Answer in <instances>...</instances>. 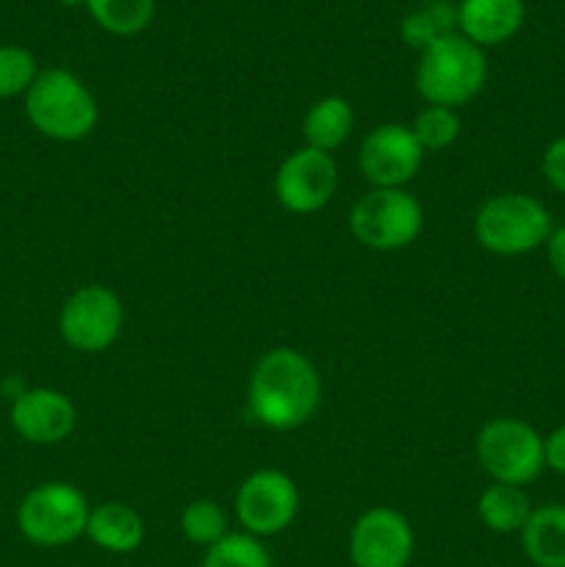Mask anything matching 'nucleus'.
Wrapping results in <instances>:
<instances>
[{
	"mask_svg": "<svg viewBox=\"0 0 565 567\" xmlns=\"http://www.w3.org/2000/svg\"><path fill=\"white\" fill-rule=\"evenodd\" d=\"M338 188V166L330 153L299 147L275 172V199L291 214H319Z\"/></svg>",
	"mask_w": 565,
	"mask_h": 567,
	"instance_id": "11",
	"label": "nucleus"
},
{
	"mask_svg": "<svg viewBox=\"0 0 565 567\" xmlns=\"http://www.w3.org/2000/svg\"><path fill=\"white\" fill-rule=\"evenodd\" d=\"M458 31V6L446 3V0H432L424 9L410 11L399 25L402 42L413 50H427L435 39L446 37V33Z\"/></svg>",
	"mask_w": 565,
	"mask_h": 567,
	"instance_id": "20",
	"label": "nucleus"
},
{
	"mask_svg": "<svg viewBox=\"0 0 565 567\" xmlns=\"http://www.w3.org/2000/svg\"><path fill=\"white\" fill-rule=\"evenodd\" d=\"M37 55L22 44H0V100L25 97L39 75Z\"/></svg>",
	"mask_w": 565,
	"mask_h": 567,
	"instance_id": "24",
	"label": "nucleus"
},
{
	"mask_svg": "<svg viewBox=\"0 0 565 567\" xmlns=\"http://www.w3.org/2000/svg\"><path fill=\"white\" fill-rule=\"evenodd\" d=\"M86 11L111 37H136L153 22L155 0H86Z\"/></svg>",
	"mask_w": 565,
	"mask_h": 567,
	"instance_id": "19",
	"label": "nucleus"
},
{
	"mask_svg": "<svg viewBox=\"0 0 565 567\" xmlns=\"http://www.w3.org/2000/svg\"><path fill=\"white\" fill-rule=\"evenodd\" d=\"M554 221L546 205L524 192H504L485 199L474 216V238L485 252L521 258L546 244Z\"/></svg>",
	"mask_w": 565,
	"mask_h": 567,
	"instance_id": "4",
	"label": "nucleus"
},
{
	"mask_svg": "<svg viewBox=\"0 0 565 567\" xmlns=\"http://www.w3.org/2000/svg\"><path fill=\"white\" fill-rule=\"evenodd\" d=\"M424 155L410 125L386 122L366 133L358 150V166L371 188H404L419 175Z\"/></svg>",
	"mask_w": 565,
	"mask_h": 567,
	"instance_id": "12",
	"label": "nucleus"
},
{
	"mask_svg": "<svg viewBox=\"0 0 565 567\" xmlns=\"http://www.w3.org/2000/svg\"><path fill=\"white\" fill-rule=\"evenodd\" d=\"M203 567H271V557L264 540L247 535V532H230L205 548Z\"/></svg>",
	"mask_w": 565,
	"mask_h": 567,
	"instance_id": "23",
	"label": "nucleus"
},
{
	"mask_svg": "<svg viewBox=\"0 0 565 567\" xmlns=\"http://www.w3.org/2000/svg\"><path fill=\"white\" fill-rule=\"evenodd\" d=\"M355 125V111L349 105V100L338 97V94H327V97L316 100L308 109L302 120V136L305 147L321 150V153H330L341 147L349 138Z\"/></svg>",
	"mask_w": 565,
	"mask_h": 567,
	"instance_id": "18",
	"label": "nucleus"
},
{
	"mask_svg": "<svg viewBox=\"0 0 565 567\" xmlns=\"http://www.w3.org/2000/svg\"><path fill=\"white\" fill-rule=\"evenodd\" d=\"M61 6H66V9H78V6H86V0H59Z\"/></svg>",
	"mask_w": 565,
	"mask_h": 567,
	"instance_id": "29",
	"label": "nucleus"
},
{
	"mask_svg": "<svg viewBox=\"0 0 565 567\" xmlns=\"http://www.w3.org/2000/svg\"><path fill=\"white\" fill-rule=\"evenodd\" d=\"M532 509L535 507L524 487L502 482H491L476 502V515L493 535H521Z\"/></svg>",
	"mask_w": 565,
	"mask_h": 567,
	"instance_id": "17",
	"label": "nucleus"
},
{
	"mask_svg": "<svg viewBox=\"0 0 565 567\" xmlns=\"http://www.w3.org/2000/svg\"><path fill=\"white\" fill-rule=\"evenodd\" d=\"M321 404V377L294 347H275L258 358L247 382V410L271 432L308 424Z\"/></svg>",
	"mask_w": 565,
	"mask_h": 567,
	"instance_id": "1",
	"label": "nucleus"
},
{
	"mask_svg": "<svg viewBox=\"0 0 565 567\" xmlns=\"http://www.w3.org/2000/svg\"><path fill=\"white\" fill-rule=\"evenodd\" d=\"M415 554V532L393 507H371L349 529L352 567H410Z\"/></svg>",
	"mask_w": 565,
	"mask_h": 567,
	"instance_id": "10",
	"label": "nucleus"
},
{
	"mask_svg": "<svg viewBox=\"0 0 565 567\" xmlns=\"http://www.w3.org/2000/svg\"><path fill=\"white\" fill-rule=\"evenodd\" d=\"M9 421L22 441L33 446H55L75 430V404L55 388H28L9 408Z\"/></svg>",
	"mask_w": 565,
	"mask_h": 567,
	"instance_id": "13",
	"label": "nucleus"
},
{
	"mask_svg": "<svg viewBox=\"0 0 565 567\" xmlns=\"http://www.w3.org/2000/svg\"><path fill=\"white\" fill-rule=\"evenodd\" d=\"M89 502L70 482H42L22 496L17 529L39 548H61L86 537Z\"/></svg>",
	"mask_w": 565,
	"mask_h": 567,
	"instance_id": "6",
	"label": "nucleus"
},
{
	"mask_svg": "<svg viewBox=\"0 0 565 567\" xmlns=\"http://www.w3.org/2000/svg\"><path fill=\"white\" fill-rule=\"evenodd\" d=\"M543 460H546L548 471L565 476V424L554 426L548 435H543Z\"/></svg>",
	"mask_w": 565,
	"mask_h": 567,
	"instance_id": "26",
	"label": "nucleus"
},
{
	"mask_svg": "<svg viewBox=\"0 0 565 567\" xmlns=\"http://www.w3.org/2000/svg\"><path fill=\"white\" fill-rule=\"evenodd\" d=\"M25 391H28V385L20 380V377H9V380L0 382V393H3V396L9 399V402H14V399L22 396V393H25Z\"/></svg>",
	"mask_w": 565,
	"mask_h": 567,
	"instance_id": "28",
	"label": "nucleus"
},
{
	"mask_svg": "<svg viewBox=\"0 0 565 567\" xmlns=\"http://www.w3.org/2000/svg\"><path fill=\"white\" fill-rule=\"evenodd\" d=\"M415 142L421 144L424 153H441L449 150L460 138L463 122H460L458 109H446V105H424L410 122Z\"/></svg>",
	"mask_w": 565,
	"mask_h": 567,
	"instance_id": "21",
	"label": "nucleus"
},
{
	"mask_svg": "<svg viewBox=\"0 0 565 567\" xmlns=\"http://www.w3.org/2000/svg\"><path fill=\"white\" fill-rule=\"evenodd\" d=\"M487 83V55L463 33H446L419 53L415 92L427 105L460 109Z\"/></svg>",
	"mask_w": 565,
	"mask_h": 567,
	"instance_id": "3",
	"label": "nucleus"
},
{
	"mask_svg": "<svg viewBox=\"0 0 565 567\" xmlns=\"http://www.w3.org/2000/svg\"><path fill=\"white\" fill-rule=\"evenodd\" d=\"M147 526L144 518L125 502H103L89 509L86 537L105 554H133L142 548Z\"/></svg>",
	"mask_w": 565,
	"mask_h": 567,
	"instance_id": "15",
	"label": "nucleus"
},
{
	"mask_svg": "<svg viewBox=\"0 0 565 567\" xmlns=\"http://www.w3.org/2000/svg\"><path fill=\"white\" fill-rule=\"evenodd\" d=\"M474 454L491 482L526 487L546 471L543 435L515 415H496L476 432Z\"/></svg>",
	"mask_w": 565,
	"mask_h": 567,
	"instance_id": "5",
	"label": "nucleus"
},
{
	"mask_svg": "<svg viewBox=\"0 0 565 567\" xmlns=\"http://www.w3.org/2000/svg\"><path fill=\"white\" fill-rule=\"evenodd\" d=\"M526 22V0H460L458 33L476 48H499L518 37Z\"/></svg>",
	"mask_w": 565,
	"mask_h": 567,
	"instance_id": "14",
	"label": "nucleus"
},
{
	"mask_svg": "<svg viewBox=\"0 0 565 567\" xmlns=\"http://www.w3.org/2000/svg\"><path fill=\"white\" fill-rule=\"evenodd\" d=\"M181 532L192 546L210 548L214 543H219L222 537L230 535L227 529V515L210 498H194L183 507L181 513Z\"/></svg>",
	"mask_w": 565,
	"mask_h": 567,
	"instance_id": "22",
	"label": "nucleus"
},
{
	"mask_svg": "<svg viewBox=\"0 0 565 567\" xmlns=\"http://www.w3.org/2000/svg\"><path fill=\"white\" fill-rule=\"evenodd\" d=\"M424 210L408 188H371L349 210V233L374 252H397L421 236Z\"/></svg>",
	"mask_w": 565,
	"mask_h": 567,
	"instance_id": "7",
	"label": "nucleus"
},
{
	"mask_svg": "<svg viewBox=\"0 0 565 567\" xmlns=\"http://www.w3.org/2000/svg\"><path fill=\"white\" fill-rule=\"evenodd\" d=\"M543 249H546V260L552 266V271L565 282V225L554 227L552 236L543 244Z\"/></svg>",
	"mask_w": 565,
	"mask_h": 567,
	"instance_id": "27",
	"label": "nucleus"
},
{
	"mask_svg": "<svg viewBox=\"0 0 565 567\" xmlns=\"http://www.w3.org/2000/svg\"><path fill=\"white\" fill-rule=\"evenodd\" d=\"M518 540L524 557L535 567H565V502L532 509Z\"/></svg>",
	"mask_w": 565,
	"mask_h": 567,
	"instance_id": "16",
	"label": "nucleus"
},
{
	"mask_svg": "<svg viewBox=\"0 0 565 567\" xmlns=\"http://www.w3.org/2000/svg\"><path fill=\"white\" fill-rule=\"evenodd\" d=\"M125 327V305L109 286L89 282L72 291L61 305V341L81 354H100L114 347Z\"/></svg>",
	"mask_w": 565,
	"mask_h": 567,
	"instance_id": "8",
	"label": "nucleus"
},
{
	"mask_svg": "<svg viewBox=\"0 0 565 567\" xmlns=\"http://www.w3.org/2000/svg\"><path fill=\"white\" fill-rule=\"evenodd\" d=\"M25 116L50 142H81L97 127L100 109L86 83L70 70L50 66L25 92Z\"/></svg>",
	"mask_w": 565,
	"mask_h": 567,
	"instance_id": "2",
	"label": "nucleus"
},
{
	"mask_svg": "<svg viewBox=\"0 0 565 567\" xmlns=\"http://www.w3.org/2000/svg\"><path fill=\"white\" fill-rule=\"evenodd\" d=\"M233 509L242 532L266 540L294 524L299 513V487L286 471L260 468L238 485Z\"/></svg>",
	"mask_w": 565,
	"mask_h": 567,
	"instance_id": "9",
	"label": "nucleus"
},
{
	"mask_svg": "<svg viewBox=\"0 0 565 567\" xmlns=\"http://www.w3.org/2000/svg\"><path fill=\"white\" fill-rule=\"evenodd\" d=\"M543 181L565 197V136L552 138L541 155Z\"/></svg>",
	"mask_w": 565,
	"mask_h": 567,
	"instance_id": "25",
	"label": "nucleus"
}]
</instances>
